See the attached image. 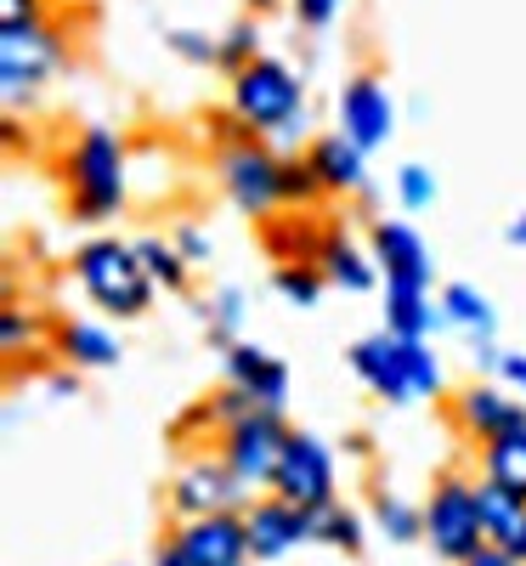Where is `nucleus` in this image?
I'll return each instance as SVG.
<instances>
[{
  "instance_id": "obj_33",
  "label": "nucleus",
  "mask_w": 526,
  "mask_h": 566,
  "mask_svg": "<svg viewBox=\"0 0 526 566\" xmlns=\"http://www.w3.org/2000/svg\"><path fill=\"white\" fill-rule=\"evenodd\" d=\"M165 45L193 69H215V57H221V34H210V29H170Z\"/></svg>"
},
{
  "instance_id": "obj_35",
  "label": "nucleus",
  "mask_w": 526,
  "mask_h": 566,
  "mask_svg": "<svg viewBox=\"0 0 526 566\" xmlns=\"http://www.w3.org/2000/svg\"><path fill=\"white\" fill-rule=\"evenodd\" d=\"M45 18H57L52 0H0V29H29Z\"/></svg>"
},
{
  "instance_id": "obj_8",
  "label": "nucleus",
  "mask_w": 526,
  "mask_h": 566,
  "mask_svg": "<svg viewBox=\"0 0 526 566\" xmlns=\"http://www.w3.org/2000/svg\"><path fill=\"white\" fill-rule=\"evenodd\" d=\"M283 448H290V424H283V413H272V408H255L250 419L227 424V431L215 437V453L227 459V470H232V476L244 482L255 499L272 493L277 464H283Z\"/></svg>"
},
{
  "instance_id": "obj_41",
  "label": "nucleus",
  "mask_w": 526,
  "mask_h": 566,
  "mask_svg": "<svg viewBox=\"0 0 526 566\" xmlns=\"http://www.w3.org/2000/svg\"><path fill=\"white\" fill-rule=\"evenodd\" d=\"M504 239H509L515 250H526V210H520V216H515V221L504 227Z\"/></svg>"
},
{
  "instance_id": "obj_42",
  "label": "nucleus",
  "mask_w": 526,
  "mask_h": 566,
  "mask_svg": "<svg viewBox=\"0 0 526 566\" xmlns=\"http://www.w3.org/2000/svg\"><path fill=\"white\" fill-rule=\"evenodd\" d=\"M244 7H250V12L261 18V12H272V7H277V0H244Z\"/></svg>"
},
{
  "instance_id": "obj_17",
  "label": "nucleus",
  "mask_w": 526,
  "mask_h": 566,
  "mask_svg": "<svg viewBox=\"0 0 526 566\" xmlns=\"http://www.w3.org/2000/svg\"><path fill=\"white\" fill-rule=\"evenodd\" d=\"M306 165L317 170V181H323V193H328V199L362 193V181H368V154L357 148L351 136H340V130H323V136H312Z\"/></svg>"
},
{
  "instance_id": "obj_11",
  "label": "nucleus",
  "mask_w": 526,
  "mask_h": 566,
  "mask_svg": "<svg viewBox=\"0 0 526 566\" xmlns=\"http://www.w3.org/2000/svg\"><path fill=\"white\" fill-rule=\"evenodd\" d=\"M272 493L301 504V510H312V515L328 510V504H340V499H334V448L317 431H290V448H283Z\"/></svg>"
},
{
  "instance_id": "obj_4",
  "label": "nucleus",
  "mask_w": 526,
  "mask_h": 566,
  "mask_svg": "<svg viewBox=\"0 0 526 566\" xmlns=\"http://www.w3.org/2000/svg\"><path fill=\"white\" fill-rule=\"evenodd\" d=\"M74 277L91 295V306H103L108 317H125V323L148 312L154 290H159L148 266H141L136 244H119V239H85L74 250Z\"/></svg>"
},
{
  "instance_id": "obj_43",
  "label": "nucleus",
  "mask_w": 526,
  "mask_h": 566,
  "mask_svg": "<svg viewBox=\"0 0 526 566\" xmlns=\"http://www.w3.org/2000/svg\"><path fill=\"white\" fill-rule=\"evenodd\" d=\"M52 7H80V0H52Z\"/></svg>"
},
{
  "instance_id": "obj_39",
  "label": "nucleus",
  "mask_w": 526,
  "mask_h": 566,
  "mask_svg": "<svg viewBox=\"0 0 526 566\" xmlns=\"http://www.w3.org/2000/svg\"><path fill=\"white\" fill-rule=\"evenodd\" d=\"M464 566H526V560H515V555H504V549H475Z\"/></svg>"
},
{
  "instance_id": "obj_34",
  "label": "nucleus",
  "mask_w": 526,
  "mask_h": 566,
  "mask_svg": "<svg viewBox=\"0 0 526 566\" xmlns=\"http://www.w3.org/2000/svg\"><path fill=\"white\" fill-rule=\"evenodd\" d=\"M397 199H402V210H430L436 205V176L424 165H402L397 170Z\"/></svg>"
},
{
  "instance_id": "obj_27",
  "label": "nucleus",
  "mask_w": 526,
  "mask_h": 566,
  "mask_svg": "<svg viewBox=\"0 0 526 566\" xmlns=\"http://www.w3.org/2000/svg\"><path fill=\"white\" fill-rule=\"evenodd\" d=\"M52 335H57V323H45L34 306H18V301L0 306V346H7V357H18V352H29L40 340H52Z\"/></svg>"
},
{
  "instance_id": "obj_19",
  "label": "nucleus",
  "mask_w": 526,
  "mask_h": 566,
  "mask_svg": "<svg viewBox=\"0 0 526 566\" xmlns=\"http://www.w3.org/2000/svg\"><path fill=\"white\" fill-rule=\"evenodd\" d=\"M475 499H482V538H487V549H504V555L526 560V499H515V493H504V488H493L482 476H475Z\"/></svg>"
},
{
  "instance_id": "obj_7",
  "label": "nucleus",
  "mask_w": 526,
  "mask_h": 566,
  "mask_svg": "<svg viewBox=\"0 0 526 566\" xmlns=\"http://www.w3.org/2000/svg\"><path fill=\"white\" fill-rule=\"evenodd\" d=\"M215 181H221V193L255 221L283 210V154H272L261 136L215 148Z\"/></svg>"
},
{
  "instance_id": "obj_22",
  "label": "nucleus",
  "mask_w": 526,
  "mask_h": 566,
  "mask_svg": "<svg viewBox=\"0 0 526 566\" xmlns=\"http://www.w3.org/2000/svg\"><path fill=\"white\" fill-rule=\"evenodd\" d=\"M475 476L515 493V499H526V431H509V437H498L487 448H475Z\"/></svg>"
},
{
  "instance_id": "obj_16",
  "label": "nucleus",
  "mask_w": 526,
  "mask_h": 566,
  "mask_svg": "<svg viewBox=\"0 0 526 566\" xmlns=\"http://www.w3.org/2000/svg\"><path fill=\"white\" fill-rule=\"evenodd\" d=\"M227 386L250 391V397H255V408L283 413V402H290V363L272 357L266 346L238 340V346H227Z\"/></svg>"
},
{
  "instance_id": "obj_6",
  "label": "nucleus",
  "mask_w": 526,
  "mask_h": 566,
  "mask_svg": "<svg viewBox=\"0 0 526 566\" xmlns=\"http://www.w3.org/2000/svg\"><path fill=\"white\" fill-rule=\"evenodd\" d=\"M424 544L442 560L464 566L475 549H487L482 538V499H475V476L464 470H442L424 493Z\"/></svg>"
},
{
  "instance_id": "obj_29",
  "label": "nucleus",
  "mask_w": 526,
  "mask_h": 566,
  "mask_svg": "<svg viewBox=\"0 0 526 566\" xmlns=\"http://www.w3.org/2000/svg\"><path fill=\"white\" fill-rule=\"evenodd\" d=\"M272 290L290 306H317L323 290H328V277H323L317 261H290V266H272Z\"/></svg>"
},
{
  "instance_id": "obj_26",
  "label": "nucleus",
  "mask_w": 526,
  "mask_h": 566,
  "mask_svg": "<svg viewBox=\"0 0 526 566\" xmlns=\"http://www.w3.org/2000/svg\"><path fill=\"white\" fill-rule=\"evenodd\" d=\"M136 255H141V266H148V277L170 295H181L187 283H193V266H187V255L170 239H136Z\"/></svg>"
},
{
  "instance_id": "obj_36",
  "label": "nucleus",
  "mask_w": 526,
  "mask_h": 566,
  "mask_svg": "<svg viewBox=\"0 0 526 566\" xmlns=\"http://www.w3.org/2000/svg\"><path fill=\"white\" fill-rule=\"evenodd\" d=\"M170 244L187 255V266H199V261H210V255H215V239H210V232H204L199 221H181V227L170 232Z\"/></svg>"
},
{
  "instance_id": "obj_14",
  "label": "nucleus",
  "mask_w": 526,
  "mask_h": 566,
  "mask_svg": "<svg viewBox=\"0 0 526 566\" xmlns=\"http://www.w3.org/2000/svg\"><path fill=\"white\" fill-rule=\"evenodd\" d=\"M368 255H374L379 277H386V290H430V250L408 221L379 216L368 227Z\"/></svg>"
},
{
  "instance_id": "obj_24",
  "label": "nucleus",
  "mask_w": 526,
  "mask_h": 566,
  "mask_svg": "<svg viewBox=\"0 0 526 566\" xmlns=\"http://www.w3.org/2000/svg\"><path fill=\"white\" fill-rule=\"evenodd\" d=\"M442 317V301H430V290H386V328L402 340H424Z\"/></svg>"
},
{
  "instance_id": "obj_3",
  "label": "nucleus",
  "mask_w": 526,
  "mask_h": 566,
  "mask_svg": "<svg viewBox=\"0 0 526 566\" xmlns=\"http://www.w3.org/2000/svg\"><path fill=\"white\" fill-rule=\"evenodd\" d=\"M227 108L244 119L261 142L266 136H295V130H306V80L283 57H255L250 69L232 74Z\"/></svg>"
},
{
  "instance_id": "obj_1",
  "label": "nucleus",
  "mask_w": 526,
  "mask_h": 566,
  "mask_svg": "<svg viewBox=\"0 0 526 566\" xmlns=\"http://www.w3.org/2000/svg\"><path fill=\"white\" fill-rule=\"evenodd\" d=\"M125 170H130V154L119 130L108 125H85L69 136V148L57 159V176H63V199H69V216L85 221V227H103L125 210Z\"/></svg>"
},
{
  "instance_id": "obj_37",
  "label": "nucleus",
  "mask_w": 526,
  "mask_h": 566,
  "mask_svg": "<svg viewBox=\"0 0 526 566\" xmlns=\"http://www.w3.org/2000/svg\"><path fill=\"white\" fill-rule=\"evenodd\" d=\"M290 12H295L301 29H328L340 18V0H290Z\"/></svg>"
},
{
  "instance_id": "obj_30",
  "label": "nucleus",
  "mask_w": 526,
  "mask_h": 566,
  "mask_svg": "<svg viewBox=\"0 0 526 566\" xmlns=\"http://www.w3.org/2000/svg\"><path fill=\"white\" fill-rule=\"evenodd\" d=\"M317 544L357 555L368 544V522H362L357 510H346V504H328V510H317Z\"/></svg>"
},
{
  "instance_id": "obj_21",
  "label": "nucleus",
  "mask_w": 526,
  "mask_h": 566,
  "mask_svg": "<svg viewBox=\"0 0 526 566\" xmlns=\"http://www.w3.org/2000/svg\"><path fill=\"white\" fill-rule=\"evenodd\" d=\"M52 352H57V357L74 368V374H91V368H114V363H119V340L108 335L103 323H85V317H57Z\"/></svg>"
},
{
  "instance_id": "obj_31",
  "label": "nucleus",
  "mask_w": 526,
  "mask_h": 566,
  "mask_svg": "<svg viewBox=\"0 0 526 566\" xmlns=\"http://www.w3.org/2000/svg\"><path fill=\"white\" fill-rule=\"evenodd\" d=\"M255 57H266V52H261V29H255V18L227 23V29H221V57H215V69L238 74V69H250Z\"/></svg>"
},
{
  "instance_id": "obj_10",
  "label": "nucleus",
  "mask_w": 526,
  "mask_h": 566,
  "mask_svg": "<svg viewBox=\"0 0 526 566\" xmlns=\"http://www.w3.org/2000/svg\"><path fill=\"white\" fill-rule=\"evenodd\" d=\"M448 419H453V431L470 448H487V442H498L509 431H526V402L509 386H498V380H475V386L448 397Z\"/></svg>"
},
{
  "instance_id": "obj_40",
  "label": "nucleus",
  "mask_w": 526,
  "mask_h": 566,
  "mask_svg": "<svg viewBox=\"0 0 526 566\" xmlns=\"http://www.w3.org/2000/svg\"><path fill=\"white\" fill-rule=\"evenodd\" d=\"M154 566H193V560H187V555L176 549V538H165V544L154 549Z\"/></svg>"
},
{
  "instance_id": "obj_28",
  "label": "nucleus",
  "mask_w": 526,
  "mask_h": 566,
  "mask_svg": "<svg viewBox=\"0 0 526 566\" xmlns=\"http://www.w3.org/2000/svg\"><path fill=\"white\" fill-rule=\"evenodd\" d=\"M199 317H204V335L227 352V346H238V328H244V295H238V290H215V295L199 301Z\"/></svg>"
},
{
  "instance_id": "obj_38",
  "label": "nucleus",
  "mask_w": 526,
  "mask_h": 566,
  "mask_svg": "<svg viewBox=\"0 0 526 566\" xmlns=\"http://www.w3.org/2000/svg\"><path fill=\"white\" fill-rule=\"evenodd\" d=\"M498 374H504L509 391H526V352H504L498 357Z\"/></svg>"
},
{
  "instance_id": "obj_15",
  "label": "nucleus",
  "mask_w": 526,
  "mask_h": 566,
  "mask_svg": "<svg viewBox=\"0 0 526 566\" xmlns=\"http://www.w3.org/2000/svg\"><path fill=\"white\" fill-rule=\"evenodd\" d=\"M170 538H176V549L193 560V566H250V527H244V510L176 522Z\"/></svg>"
},
{
  "instance_id": "obj_23",
  "label": "nucleus",
  "mask_w": 526,
  "mask_h": 566,
  "mask_svg": "<svg viewBox=\"0 0 526 566\" xmlns=\"http://www.w3.org/2000/svg\"><path fill=\"white\" fill-rule=\"evenodd\" d=\"M368 522H374V533H386L391 544H413V538H424V504L402 499L397 488H374Z\"/></svg>"
},
{
  "instance_id": "obj_20",
  "label": "nucleus",
  "mask_w": 526,
  "mask_h": 566,
  "mask_svg": "<svg viewBox=\"0 0 526 566\" xmlns=\"http://www.w3.org/2000/svg\"><path fill=\"white\" fill-rule=\"evenodd\" d=\"M317 266H323V277L334 283V290H346V295H368L374 283H386V277H379V266H374V255L351 239L346 227H328Z\"/></svg>"
},
{
  "instance_id": "obj_32",
  "label": "nucleus",
  "mask_w": 526,
  "mask_h": 566,
  "mask_svg": "<svg viewBox=\"0 0 526 566\" xmlns=\"http://www.w3.org/2000/svg\"><path fill=\"white\" fill-rule=\"evenodd\" d=\"M317 199H328V193H323L317 170L306 165V154H301V159L283 154V210H312Z\"/></svg>"
},
{
  "instance_id": "obj_9",
  "label": "nucleus",
  "mask_w": 526,
  "mask_h": 566,
  "mask_svg": "<svg viewBox=\"0 0 526 566\" xmlns=\"http://www.w3.org/2000/svg\"><path fill=\"white\" fill-rule=\"evenodd\" d=\"M250 488L227 470L221 453H193L176 482H170V515L176 522H193V515H227V510H250Z\"/></svg>"
},
{
  "instance_id": "obj_2",
  "label": "nucleus",
  "mask_w": 526,
  "mask_h": 566,
  "mask_svg": "<svg viewBox=\"0 0 526 566\" xmlns=\"http://www.w3.org/2000/svg\"><path fill=\"white\" fill-rule=\"evenodd\" d=\"M351 374L386 402H419V397H442V357L424 340H402L391 328L357 340L351 352Z\"/></svg>"
},
{
  "instance_id": "obj_25",
  "label": "nucleus",
  "mask_w": 526,
  "mask_h": 566,
  "mask_svg": "<svg viewBox=\"0 0 526 566\" xmlns=\"http://www.w3.org/2000/svg\"><path fill=\"white\" fill-rule=\"evenodd\" d=\"M442 317L453 323V328H464L470 340H493V323H498V312H493V301L475 290V283H442Z\"/></svg>"
},
{
  "instance_id": "obj_13",
  "label": "nucleus",
  "mask_w": 526,
  "mask_h": 566,
  "mask_svg": "<svg viewBox=\"0 0 526 566\" xmlns=\"http://www.w3.org/2000/svg\"><path fill=\"white\" fill-rule=\"evenodd\" d=\"M334 114H340V136H351L362 154L386 148L391 130H397V103L391 91L379 85V74H351L334 97Z\"/></svg>"
},
{
  "instance_id": "obj_12",
  "label": "nucleus",
  "mask_w": 526,
  "mask_h": 566,
  "mask_svg": "<svg viewBox=\"0 0 526 566\" xmlns=\"http://www.w3.org/2000/svg\"><path fill=\"white\" fill-rule=\"evenodd\" d=\"M244 527H250V560H283L301 544H317V515L290 504V499H277V493L250 499Z\"/></svg>"
},
{
  "instance_id": "obj_18",
  "label": "nucleus",
  "mask_w": 526,
  "mask_h": 566,
  "mask_svg": "<svg viewBox=\"0 0 526 566\" xmlns=\"http://www.w3.org/2000/svg\"><path fill=\"white\" fill-rule=\"evenodd\" d=\"M323 239H328V227L306 210H277L261 221V244L277 266H290V261H317L323 255Z\"/></svg>"
},
{
  "instance_id": "obj_5",
  "label": "nucleus",
  "mask_w": 526,
  "mask_h": 566,
  "mask_svg": "<svg viewBox=\"0 0 526 566\" xmlns=\"http://www.w3.org/2000/svg\"><path fill=\"white\" fill-rule=\"evenodd\" d=\"M69 63V29L63 18H45L29 29H0V91L7 103H34L45 85L57 80V69Z\"/></svg>"
}]
</instances>
